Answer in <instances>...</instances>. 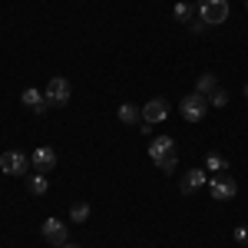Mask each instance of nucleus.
<instances>
[{
  "label": "nucleus",
  "instance_id": "nucleus-16",
  "mask_svg": "<svg viewBox=\"0 0 248 248\" xmlns=\"http://www.w3.org/2000/svg\"><path fill=\"white\" fill-rule=\"evenodd\" d=\"M212 90H218V86H215V77H212V73H202V77L195 79V93H202V96H209Z\"/></svg>",
  "mask_w": 248,
  "mask_h": 248
},
{
  "label": "nucleus",
  "instance_id": "nucleus-4",
  "mask_svg": "<svg viewBox=\"0 0 248 248\" xmlns=\"http://www.w3.org/2000/svg\"><path fill=\"white\" fill-rule=\"evenodd\" d=\"M30 155L27 153H17V149H10V153H3L0 155V169L7 172V175H27L30 172Z\"/></svg>",
  "mask_w": 248,
  "mask_h": 248
},
{
  "label": "nucleus",
  "instance_id": "nucleus-9",
  "mask_svg": "<svg viewBox=\"0 0 248 248\" xmlns=\"http://www.w3.org/2000/svg\"><path fill=\"white\" fill-rule=\"evenodd\" d=\"M205 182H209V172L205 169H189L186 175H182L179 189H182V195H192V192L199 189V186H205Z\"/></svg>",
  "mask_w": 248,
  "mask_h": 248
},
{
  "label": "nucleus",
  "instance_id": "nucleus-14",
  "mask_svg": "<svg viewBox=\"0 0 248 248\" xmlns=\"http://www.w3.org/2000/svg\"><path fill=\"white\" fill-rule=\"evenodd\" d=\"M172 17L179 20V23H192V20H195V7H192L189 0H182V3L172 7Z\"/></svg>",
  "mask_w": 248,
  "mask_h": 248
},
{
  "label": "nucleus",
  "instance_id": "nucleus-8",
  "mask_svg": "<svg viewBox=\"0 0 248 248\" xmlns=\"http://www.w3.org/2000/svg\"><path fill=\"white\" fill-rule=\"evenodd\" d=\"M30 162H33V169H37V172L57 169V149H50V146H40L37 153L30 155Z\"/></svg>",
  "mask_w": 248,
  "mask_h": 248
},
{
  "label": "nucleus",
  "instance_id": "nucleus-2",
  "mask_svg": "<svg viewBox=\"0 0 248 248\" xmlns=\"http://www.w3.org/2000/svg\"><path fill=\"white\" fill-rule=\"evenodd\" d=\"M179 113H182L186 123H199V119H205V113H209V99L202 93H189L179 103Z\"/></svg>",
  "mask_w": 248,
  "mask_h": 248
},
{
  "label": "nucleus",
  "instance_id": "nucleus-19",
  "mask_svg": "<svg viewBox=\"0 0 248 248\" xmlns=\"http://www.w3.org/2000/svg\"><path fill=\"white\" fill-rule=\"evenodd\" d=\"M155 166H159V169L166 172V175H172V172H175V166H179V155L172 153V155H166L162 162H155Z\"/></svg>",
  "mask_w": 248,
  "mask_h": 248
},
{
  "label": "nucleus",
  "instance_id": "nucleus-24",
  "mask_svg": "<svg viewBox=\"0 0 248 248\" xmlns=\"http://www.w3.org/2000/svg\"><path fill=\"white\" fill-rule=\"evenodd\" d=\"M245 10H248V0H245Z\"/></svg>",
  "mask_w": 248,
  "mask_h": 248
},
{
  "label": "nucleus",
  "instance_id": "nucleus-20",
  "mask_svg": "<svg viewBox=\"0 0 248 248\" xmlns=\"http://www.w3.org/2000/svg\"><path fill=\"white\" fill-rule=\"evenodd\" d=\"M205 27H209L205 20H192V23H189V30H192V33H205Z\"/></svg>",
  "mask_w": 248,
  "mask_h": 248
},
{
  "label": "nucleus",
  "instance_id": "nucleus-23",
  "mask_svg": "<svg viewBox=\"0 0 248 248\" xmlns=\"http://www.w3.org/2000/svg\"><path fill=\"white\" fill-rule=\"evenodd\" d=\"M245 96H248V83H245Z\"/></svg>",
  "mask_w": 248,
  "mask_h": 248
},
{
  "label": "nucleus",
  "instance_id": "nucleus-11",
  "mask_svg": "<svg viewBox=\"0 0 248 248\" xmlns=\"http://www.w3.org/2000/svg\"><path fill=\"white\" fill-rule=\"evenodd\" d=\"M20 99H23V106H27V109H33L37 116H43L46 109H50L46 96H43V93H37V90H23V96H20Z\"/></svg>",
  "mask_w": 248,
  "mask_h": 248
},
{
  "label": "nucleus",
  "instance_id": "nucleus-21",
  "mask_svg": "<svg viewBox=\"0 0 248 248\" xmlns=\"http://www.w3.org/2000/svg\"><path fill=\"white\" fill-rule=\"evenodd\" d=\"M235 242H248V229H245V225L235 229Z\"/></svg>",
  "mask_w": 248,
  "mask_h": 248
},
{
  "label": "nucleus",
  "instance_id": "nucleus-18",
  "mask_svg": "<svg viewBox=\"0 0 248 248\" xmlns=\"http://www.w3.org/2000/svg\"><path fill=\"white\" fill-rule=\"evenodd\" d=\"M205 99H209V106H218V109H222V106L229 103V90H222V86H218V90H212Z\"/></svg>",
  "mask_w": 248,
  "mask_h": 248
},
{
  "label": "nucleus",
  "instance_id": "nucleus-17",
  "mask_svg": "<svg viewBox=\"0 0 248 248\" xmlns=\"http://www.w3.org/2000/svg\"><path fill=\"white\" fill-rule=\"evenodd\" d=\"M70 218H73L77 225H83V222L90 218V205H86V202H73V209H70Z\"/></svg>",
  "mask_w": 248,
  "mask_h": 248
},
{
  "label": "nucleus",
  "instance_id": "nucleus-1",
  "mask_svg": "<svg viewBox=\"0 0 248 248\" xmlns=\"http://www.w3.org/2000/svg\"><path fill=\"white\" fill-rule=\"evenodd\" d=\"M209 195L215 199V202H229V199L238 195V182L232 179L229 172H215V175L209 179Z\"/></svg>",
  "mask_w": 248,
  "mask_h": 248
},
{
  "label": "nucleus",
  "instance_id": "nucleus-13",
  "mask_svg": "<svg viewBox=\"0 0 248 248\" xmlns=\"http://www.w3.org/2000/svg\"><path fill=\"white\" fill-rule=\"evenodd\" d=\"M27 189L33 192V195H46V189H50V179H46V172H33V175L27 179Z\"/></svg>",
  "mask_w": 248,
  "mask_h": 248
},
{
  "label": "nucleus",
  "instance_id": "nucleus-15",
  "mask_svg": "<svg viewBox=\"0 0 248 248\" xmlns=\"http://www.w3.org/2000/svg\"><path fill=\"white\" fill-rule=\"evenodd\" d=\"M205 169H209L212 175H215V172H229V162H225L218 153H209L205 155Z\"/></svg>",
  "mask_w": 248,
  "mask_h": 248
},
{
  "label": "nucleus",
  "instance_id": "nucleus-7",
  "mask_svg": "<svg viewBox=\"0 0 248 248\" xmlns=\"http://www.w3.org/2000/svg\"><path fill=\"white\" fill-rule=\"evenodd\" d=\"M40 232H43V238L50 242V245H66V229H63V222L60 218H46L43 225H40Z\"/></svg>",
  "mask_w": 248,
  "mask_h": 248
},
{
  "label": "nucleus",
  "instance_id": "nucleus-12",
  "mask_svg": "<svg viewBox=\"0 0 248 248\" xmlns=\"http://www.w3.org/2000/svg\"><path fill=\"white\" fill-rule=\"evenodd\" d=\"M119 123H123V126H139V123H142V109H139L136 103H123V106H119Z\"/></svg>",
  "mask_w": 248,
  "mask_h": 248
},
{
  "label": "nucleus",
  "instance_id": "nucleus-22",
  "mask_svg": "<svg viewBox=\"0 0 248 248\" xmlns=\"http://www.w3.org/2000/svg\"><path fill=\"white\" fill-rule=\"evenodd\" d=\"M60 248H79V245H70V242H66V245H60Z\"/></svg>",
  "mask_w": 248,
  "mask_h": 248
},
{
  "label": "nucleus",
  "instance_id": "nucleus-3",
  "mask_svg": "<svg viewBox=\"0 0 248 248\" xmlns=\"http://www.w3.org/2000/svg\"><path fill=\"white\" fill-rule=\"evenodd\" d=\"M199 20H205L209 27H218L229 20V0H202L199 3Z\"/></svg>",
  "mask_w": 248,
  "mask_h": 248
},
{
  "label": "nucleus",
  "instance_id": "nucleus-6",
  "mask_svg": "<svg viewBox=\"0 0 248 248\" xmlns=\"http://www.w3.org/2000/svg\"><path fill=\"white\" fill-rule=\"evenodd\" d=\"M169 119V103L162 99V96H155V99H149L146 106H142V123L146 126H159V123H166Z\"/></svg>",
  "mask_w": 248,
  "mask_h": 248
},
{
  "label": "nucleus",
  "instance_id": "nucleus-10",
  "mask_svg": "<svg viewBox=\"0 0 248 248\" xmlns=\"http://www.w3.org/2000/svg\"><path fill=\"white\" fill-rule=\"evenodd\" d=\"M175 153V142H172V136H159V139H153L149 142V159L153 162H162L166 155Z\"/></svg>",
  "mask_w": 248,
  "mask_h": 248
},
{
  "label": "nucleus",
  "instance_id": "nucleus-5",
  "mask_svg": "<svg viewBox=\"0 0 248 248\" xmlns=\"http://www.w3.org/2000/svg\"><path fill=\"white\" fill-rule=\"evenodd\" d=\"M46 103H50V106H66V103H70V83H66V79L63 77H50L46 79Z\"/></svg>",
  "mask_w": 248,
  "mask_h": 248
}]
</instances>
